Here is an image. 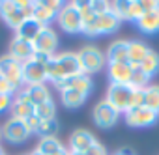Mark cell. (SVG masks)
<instances>
[{
  "label": "cell",
  "instance_id": "cell-39",
  "mask_svg": "<svg viewBox=\"0 0 159 155\" xmlns=\"http://www.w3.org/2000/svg\"><path fill=\"white\" fill-rule=\"evenodd\" d=\"M155 6H157L155 0H140V8H142V11H144V13L155 11Z\"/></svg>",
  "mask_w": 159,
  "mask_h": 155
},
{
  "label": "cell",
  "instance_id": "cell-10",
  "mask_svg": "<svg viewBox=\"0 0 159 155\" xmlns=\"http://www.w3.org/2000/svg\"><path fill=\"white\" fill-rule=\"evenodd\" d=\"M23 81L26 86H36V84H45L47 73L45 65L38 64L36 60H28L23 64Z\"/></svg>",
  "mask_w": 159,
  "mask_h": 155
},
{
  "label": "cell",
  "instance_id": "cell-12",
  "mask_svg": "<svg viewBox=\"0 0 159 155\" xmlns=\"http://www.w3.org/2000/svg\"><path fill=\"white\" fill-rule=\"evenodd\" d=\"M0 17L4 19L6 24H10L15 30L26 21L25 15L21 13V10L17 8V4L13 2V0H4V2H0Z\"/></svg>",
  "mask_w": 159,
  "mask_h": 155
},
{
  "label": "cell",
  "instance_id": "cell-43",
  "mask_svg": "<svg viewBox=\"0 0 159 155\" xmlns=\"http://www.w3.org/2000/svg\"><path fill=\"white\" fill-rule=\"evenodd\" d=\"M0 138H2V129H0Z\"/></svg>",
  "mask_w": 159,
  "mask_h": 155
},
{
  "label": "cell",
  "instance_id": "cell-15",
  "mask_svg": "<svg viewBox=\"0 0 159 155\" xmlns=\"http://www.w3.org/2000/svg\"><path fill=\"white\" fill-rule=\"evenodd\" d=\"M10 56L13 60H17V62L25 64V62H28V60L34 58V47H32V43L15 38L11 41V45H10Z\"/></svg>",
  "mask_w": 159,
  "mask_h": 155
},
{
  "label": "cell",
  "instance_id": "cell-5",
  "mask_svg": "<svg viewBox=\"0 0 159 155\" xmlns=\"http://www.w3.org/2000/svg\"><path fill=\"white\" fill-rule=\"evenodd\" d=\"M60 28L67 34H77V32H83V17L75 10L73 4H67V6H62V10L58 11V17H56Z\"/></svg>",
  "mask_w": 159,
  "mask_h": 155
},
{
  "label": "cell",
  "instance_id": "cell-13",
  "mask_svg": "<svg viewBox=\"0 0 159 155\" xmlns=\"http://www.w3.org/2000/svg\"><path fill=\"white\" fill-rule=\"evenodd\" d=\"M107 67H109L111 84H129L131 82L133 67L129 62H111L107 64Z\"/></svg>",
  "mask_w": 159,
  "mask_h": 155
},
{
  "label": "cell",
  "instance_id": "cell-2",
  "mask_svg": "<svg viewBox=\"0 0 159 155\" xmlns=\"http://www.w3.org/2000/svg\"><path fill=\"white\" fill-rule=\"evenodd\" d=\"M77 58H79V65H81V73H84V75L96 73V71H99L105 65V56L96 47L81 49L77 52Z\"/></svg>",
  "mask_w": 159,
  "mask_h": 155
},
{
  "label": "cell",
  "instance_id": "cell-22",
  "mask_svg": "<svg viewBox=\"0 0 159 155\" xmlns=\"http://www.w3.org/2000/svg\"><path fill=\"white\" fill-rule=\"evenodd\" d=\"M137 26H139L144 34H155V32H159V15H157L155 11L144 13V15L137 21Z\"/></svg>",
  "mask_w": 159,
  "mask_h": 155
},
{
  "label": "cell",
  "instance_id": "cell-36",
  "mask_svg": "<svg viewBox=\"0 0 159 155\" xmlns=\"http://www.w3.org/2000/svg\"><path fill=\"white\" fill-rule=\"evenodd\" d=\"M0 94H2V95H13L15 94V88L6 79H2V77H0Z\"/></svg>",
  "mask_w": 159,
  "mask_h": 155
},
{
  "label": "cell",
  "instance_id": "cell-32",
  "mask_svg": "<svg viewBox=\"0 0 159 155\" xmlns=\"http://www.w3.org/2000/svg\"><path fill=\"white\" fill-rule=\"evenodd\" d=\"M139 107H144V90L133 88V95H131V101H129V108L127 110H133V108H139Z\"/></svg>",
  "mask_w": 159,
  "mask_h": 155
},
{
  "label": "cell",
  "instance_id": "cell-37",
  "mask_svg": "<svg viewBox=\"0 0 159 155\" xmlns=\"http://www.w3.org/2000/svg\"><path fill=\"white\" fill-rule=\"evenodd\" d=\"M11 103H13V95H2L0 94V114L6 112L8 108H11Z\"/></svg>",
  "mask_w": 159,
  "mask_h": 155
},
{
  "label": "cell",
  "instance_id": "cell-3",
  "mask_svg": "<svg viewBox=\"0 0 159 155\" xmlns=\"http://www.w3.org/2000/svg\"><path fill=\"white\" fill-rule=\"evenodd\" d=\"M0 77L6 79L15 90H19L25 84V81H23V64L13 60L10 54L2 56L0 58Z\"/></svg>",
  "mask_w": 159,
  "mask_h": 155
},
{
  "label": "cell",
  "instance_id": "cell-26",
  "mask_svg": "<svg viewBox=\"0 0 159 155\" xmlns=\"http://www.w3.org/2000/svg\"><path fill=\"white\" fill-rule=\"evenodd\" d=\"M10 110H11V118H15V120H23V122L34 114V107H32V105L21 103V101H17V99H13Z\"/></svg>",
  "mask_w": 159,
  "mask_h": 155
},
{
  "label": "cell",
  "instance_id": "cell-4",
  "mask_svg": "<svg viewBox=\"0 0 159 155\" xmlns=\"http://www.w3.org/2000/svg\"><path fill=\"white\" fill-rule=\"evenodd\" d=\"M131 95H133V88L129 84H111L107 90V101L122 114L127 112Z\"/></svg>",
  "mask_w": 159,
  "mask_h": 155
},
{
  "label": "cell",
  "instance_id": "cell-42",
  "mask_svg": "<svg viewBox=\"0 0 159 155\" xmlns=\"http://www.w3.org/2000/svg\"><path fill=\"white\" fill-rule=\"evenodd\" d=\"M155 13L159 15V2H157V6H155Z\"/></svg>",
  "mask_w": 159,
  "mask_h": 155
},
{
  "label": "cell",
  "instance_id": "cell-30",
  "mask_svg": "<svg viewBox=\"0 0 159 155\" xmlns=\"http://www.w3.org/2000/svg\"><path fill=\"white\" fill-rule=\"evenodd\" d=\"M56 131H58V123H56V120H43V122H39L38 135H39L41 138H51V136L56 135Z\"/></svg>",
  "mask_w": 159,
  "mask_h": 155
},
{
  "label": "cell",
  "instance_id": "cell-44",
  "mask_svg": "<svg viewBox=\"0 0 159 155\" xmlns=\"http://www.w3.org/2000/svg\"><path fill=\"white\" fill-rule=\"evenodd\" d=\"M0 155H4V153H2V148H0Z\"/></svg>",
  "mask_w": 159,
  "mask_h": 155
},
{
  "label": "cell",
  "instance_id": "cell-18",
  "mask_svg": "<svg viewBox=\"0 0 159 155\" xmlns=\"http://www.w3.org/2000/svg\"><path fill=\"white\" fill-rule=\"evenodd\" d=\"M127 51H129V41H112L107 49V64L111 62H127Z\"/></svg>",
  "mask_w": 159,
  "mask_h": 155
},
{
  "label": "cell",
  "instance_id": "cell-11",
  "mask_svg": "<svg viewBox=\"0 0 159 155\" xmlns=\"http://www.w3.org/2000/svg\"><path fill=\"white\" fill-rule=\"evenodd\" d=\"M56 88L62 92V90H67V88H73L77 92H81L83 95L88 97V94L92 92V81L90 77L84 75V73H79V75H73V77H67V79H62L60 82H56Z\"/></svg>",
  "mask_w": 159,
  "mask_h": 155
},
{
  "label": "cell",
  "instance_id": "cell-16",
  "mask_svg": "<svg viewBox=\"0 0 159 155\" xmlns=\"http://www.w3.org/2000/svg\"><path fill=\"white\" fill-rule=\"evenodd\" d=\"M120 23H122V21H120L114 13H111V11L98 15V17H96V36L116 32V30L120 28Z\"/></svg>",
  "mask_w": 159,
  "mask_h": 155
},
{
  "label": "cell",
  "instance_id": "cell-6",
  "mask_svg": "<svg viewBox=\"0 0 159 155\" xmlns=\"http://www.w3.org/2000/svg\"><path fill=\"white\" fill-rule=\"evenodd\" d=\"M92 116H94V122H96L98 127H101V129H109V127H112V125L118 122L120 112H118V110L107 101V99H103V101H99V103L94 107Z\"/></svg>",
  "mask_w": 159,
  "mask_h": 155
},
{
  "label": "cell",
  "instance_id": "cell-1",
  "mask_svg": "<svg viewBox=\"0 0 159 155\" xmlns=\"http://www.w3.org/2000/svg\"><path fill=\"white\" fill-rule=\"evenodd\" d=\"M45 73H47V81H52L54 84L60 82L62 79L79 75V73H81V65H79L77 54H73V52L54 54L45 64Z\"/></svg>",
  "mask_w": 159,
  "mask_h": 155
},
{
  "label": "cell",
  "instance_id": "cell-40",
  "mask_svg": "<svg viewBox=\"0 0 159 155\" xmlns=\"http://www.w3.org/2000/svg\"><path fill=\"white\" fill-rule=\"evenodd\" d=\"M51 58H52V56H49V54H43V52H34V58H32V60H36L38 64L45 65V64H47Z\"/></svg>",
  "mask_w": 159,
  "mask_h": 155
},
{
  "label": "cell",
  "instance_id": "cell-24",
  "mask_svg": "<svg viewBox=\"0 0 159 155\" xmlns=\"http://www.w3.org/2000/svg\"><path fill=\"white\" fill-rule=\"evenodd\" d=\"M62 103L64 107L67 108H77V107H81L84 101H86V95H83L81 92H77L73 88H67V90H62Z\"/></svg>",
  "mask_w": 159,
  "mask_h": 155
},
{
  "label": "cell",
  "instance_id": "cell-28",
  "mask_svg": "<svg viewBox=\"0 0 159 155\" xmlns=\"http://www.w3.org/2000/svg\"><path fill=\"white\" fill-rule=\"evenodd\" d=\"M140 69H142L148 77L155 75V73L159 71V54H157V52H153V51H150V52H148V56L140 62Z\"/></svg>",
  "mask_w": 159,
  "mask_h": 155
},
{
  "label": "cell",
  "instance_id": "cell-35",
  "mask_svg": "<svg viewBox=\"0 0 159 155\" xmlns=\"http://www.w3.org/2000/svg\"><path fill=\"white\" fill-rule=\"evenodd\" d=\"M92 11H94L96 15L107 13V11H109V2H101V0H94V2H92Z\"/></svg>",
  "mask_w": 159,
  "mask_h": 155
},
{
  "label": "cell",
  "instance_id": "cell-25",
  "mask_svg": "<svg viewBox=\"0 0 159 155\" xmlns=\"http://www.w3.org/2000/svg\"><path fill=\"white\" fill-rule=\"evenodd\" d=\"M144 107L159 114V86L157 84L144 88Z\"/></svg>",
  "mask_w": 159,
  "mask_h": 155
},
{
  "label": "cell",
  "instance_id": "cell-9",
  "mask_svg": "<svg viewBox=\"0 0 159 155\" xmlns=\"http://www.w3.org/2000/svg\"><path fill=\"white\" fill-rule=\"evenodd\" d=\"M157 116H159L157 112H153L146 107H139V108L125 112V122L131 127H150L157 122Z\"/></svg>",
  "mask_w": 159,
  "mask_h": 155
},
{
  "label": "cell",
  "instance_id": "cell-31",
  "mask_svg": "<svg viewBox=\"0 0 159 155\" xmlns=\"http://www.w3.org/2000/svg\"><path fill=\"white\" fill-rule=\"evenodd\" d=\"M15 4H17V8L21 10V13L25 15V19H32L36 2H28V0H15Z\"/></svg>",
  "mask_w": 159,
  "mask_h": 155
},
{
  "label": "cell",
  "instance_id": "cell-29",
  "mask_svg": "<svg viewBox=\"0 0 159 155\" xmlns=\"http://www.w3.org/2000/svg\"><path fill=\"white\" fill-rule=\"evenodd\" d=\"M54 114H56V107L52 101H47V103L34 107V116H38L41 122L43 120H54Z\"/></svg>",
  "mask_w": 159,
  "mask_h": 155
},
{
  "label": "cell",
  "instance_id": "cell-14",
  "mask_svg": "<svg viewBox=\"0 0 159 155\" xmlns=\"http://www.w3.org/2000/svg\"><path fill=\"white\" fill-rule=\"evenodd\" d=\"M96 142L98 140H96V136L90 131H86V129H77L71 135V138H69V148H71V153H84Z\"/></svg>",
  "mask_w": 159,
  "mask_h": 155
},
{
  "label": "cell",
  "instance_id": "cell-38",
  "mask_svg": "<svg viewBox=\"0 0 159 155\" xmlns=\"http://www.w3.org/2000/svg\"><path fill=\"white\" fill-rule=\"evenodd\" d=\"M84 155H107V149H105L99 142H96L88 151H84Z\"/></svg>",
  "mask_w": 159,
  "mask_h": 155
},
{
  "label": "cell",
  "instance_id": "cell-27",
  "mask_svg": "<svg viewBox=\"0 0 159 155\" xmlns=\"http://www.w3.org/2000/svg\"><path fill=\"white\" fill-rule=\"evenodd\" d=\"M133 67V73H131V82L129 86L131 88H137V90H144L150 82V77L140 69V65H131Z\"/></svg>",
  "mask_w": 159,
  "mask_h": 155
},
{
  "label": "cell",
  "instance_id": "cell-33",
  "mask_svg": "<svg viewBox=\"0 0 159 155\" xmlns=\"http://www.w3.org/2000/svg\"><path fill=\"white\" fill-rule=\"evenodd\" d=\"M142 15H144V11L140 8V0H131V21L137 23Z\"/></svg>",
  "mask_w": 159,
  "mask_h": 155
},
{
  "label": "cell",
  "instance_id": "cell-34",
  "mask_svg": "<svg viewBox=\"0 0 159 155\" xmlns=\"http://www.w3.org/2000/svg\"><path fill=\"white\" fill-rule=\"evenodd\" d=\"M39 122H41V120H39L38 116H34V114H32L30 118H26V120H25V125H26V129H28V133H30V135H32V133H38Z\"/></svg>",
  "mask_w": 159,
  "mask_h": 155
},
{
  "label": "cell",
  "instance_id": "cell-41",
  "mask_svg": "<svg viewBox=\"0 0 159 155\" xmlns=\"http://www.w3.org/2000/svg\"><path fill=\"white\" fill-rule=\"evenodd\" d=\"M116 155H133V153H129L127 149H124V151H120V153H116Z\"/></svg>",
  "mask_w": 159,
  "mask_h": 155
},
{
  "label": "cell",
  "instance_id": "cell-7",
  "mask_svg": "<svg viewBox=\"0 0 159 155\" xmlns=\"http://www.w3.org/2000/svg\"><path fill=\"white\" fill-rule=\"evenodd\" d=\"M34 52H43L49 56H54L56 47H58V36L51 26H43L41 32L36 36V39L32 41Z\"/></svg>",
  "mask_w": 159,
  "mask_h": 155
},
{
  "label": "cell",
  "instance_id": "cell-21",
  "mask_svg": "<svg viewBox=\"0 0 159 155\" xmlns=\"http://www.w3.org/2000/svg\"><path fill=\"white\" fill-rule=\"evenodd\" d=\"M23 88H25V92H26V95L30 97V101H32L34 107L51 101V94H49V90H47L45 84H36V86H26V84H25Z\"/></svg>",
  "mask_w": 159,
  "mask_h": 155
},
{
  "label": "cell",
  "instance_id": "cell-19",
  "mask_svg": "<svg viewBox=\"0 0 159 155\" xmlns=\"http://www.w3.org/2000/svg\"><path fill=\"white\" fill-rule=\"evenodd\" d=\"M56 17H58V11H54L52 8H49L45 0H43V2H36V8H34V15H32V19L38 21L41 26L51 24Z\"/></svg>",
  "mask_w": 159,
  "mask_h": 155
},
{
  "label": "cell",
  "instance_id": "cell-8",
  "mask_svg": "<svg viewBox=\"0 0 159 155\" xmlns=\"http://www.w3.org/2000/svg\"><path fill=\"white\" fill-rule=\"evenodd\" d=\"M28 136H30V133H28V129H26V125H25L23 120L11 118L2 127V138H6L11 144H21V142L28 140Z\"/></svg>",
  "mask_w": 159,
  "mask_h": 155
},
{
  "label": "cell",
  "instance_id": "cell-17",
  "mask_svg": "<svg viewBox=\"0 0 159 155\" xmlns=\"http://www.w3.org/2000/svg\"><path fill=\"white\" fill-rule=\"evenodd\" d=\"M41 24L38 23V21H34V19H26L17 30H15V38L17 39H23V41H28V43H32L34 39H36V36L41 32Z\"/></svg>",
  "mask_w": 159,
  "mask_h": 155
},
{
  "label": "cell",
  "instance_id": "cell-23",
  "mask_svg": "<svg viewBox=\"0 0 159 155\" xmlns=\"http://www.w3.org/2000/svg\"><path fill=\"white\" fill-rule=\"evenodd\" d=\"M62 149H64L62 142L56 136H51V138H41V142L38 144L36 151L41 153V155H58Z\"/></svg>",
  "mask_w": 159,
  "mask_h": 155
},
{
  "label": "cell",
  "instance_id": "cell-20",
  "mask_svg": "<svg viewBox=\"0 0 159 155\" xmlns=\"http://www.w3.org/2000/svg\"><path fill=\"white\" fill-rule=\"evenodd\" d=\"M150 49L142 41H129V51H127V62L131 65H140V62L148 56Z\"/></svg>",
  "mask_w": 159,
  "mask_h": 155
}]
</instances>
